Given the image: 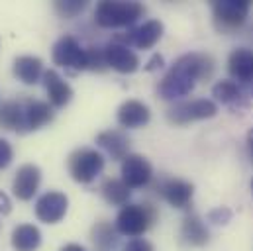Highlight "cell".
Here are the masks:
<instances>
[{"label":"cell","instance_id":"obj_33","mask_svg":"<svg viewBox=\"0 0 253 251\" xmlns=\"http://www.w3.org/2000/svg\"><path fill=\"white\" fill-rule=\"evenodd\" d=\"M61 251H86V250L83 246H79V244H69V246L61 248Z\"/></svg>","mask_w":253,"mask_h":251},{"label":"cell","instance_id":"obj_20","mask_svg":"<svg viewBox=\"0 0 253 251\" xmlns=\"http://www.w3.org/2000/svg\"><path fill=\"white\" fill-rule=\"evenodd\" d=\"M43 61L34 55H22L14 59V77L24 84H36L43 79Z\"/></svg>","mask_w":253,"mask_h":251},{"label":"cell","instance_id":"obj_34","mask_svg":"<svg viewBox=\"0 0 253 251\" xmlns=\"http://www.w3.org/2000/svg\"><path fill=\"white\" fill-rule=\"evenodd\" d=\"M248 145H250V153H252V159H253V129L248 133Z\"/></svg>","mask_w":253,"mask_h":251},{"label":"cell","instance_id":"obj_23","mask_svg":"<svg viewBox=\"0 0 253 251\" xmlns=\"http://www.w3.org/2000/svg\"><path fill=\"white\" fill-rule=\"evenodd\" d=\"M212 96L222 102V104H228V106H238L244 102L246 94L242 90V86H238L236 81H218L214 86H212Z\"/></svg>","mask_w":253,"mask_h":251},{"label":"cell","instance_id":"obj_1","mask_svg":"<svg viewBox=\"0 0 253 251\" xmlns=\"http://www.w3.org/2000/svg\"><path fill=\"white\" fill-rule=\"evenodd\" d=\"M214 73V61L204 53H187L173 63L167 75L161 79L157 90L165 100H177L192 92L200 79H208Z\"/></svg>","mask_w":253,"mask_h":251},{"label":"cell","instance_id":"obj_19","mask_svg":"<svg viewBox=\"0 0 253 251\" xmlns=\"http://www.w3.org/2000/svg\"><path fill=\"white\" fill-rule=\"evenodd\" d=\"M208 240H210V234L204 222L196 214H189L181 226V242L189 248H202L208 244Z\"/></svg>","mask_w":253,"mask_h":251},{"label":"cell","instance_id":"obj_35","mask_svg":"<svg viewBox=\"0 0 253 251\" xmlns=\"http://www.w3.org/2000/svg\"><path fill=\"white\" fill-rule=\"evenodd\" d=\"M252 190H253V181H252Z\"/></svg>","mask_w":253,"mask_h":251},{"label":"cell","instance_id":"obj_15","mask_svg":"<svg viewBox=\"0 0 253 251\" xmlns=\"http://www.w3.org/2000/svg\"><path fill=\"white\" fill-rule=\"evenodd\" d=\"M43 86H45L49 104L53 108H63V106H67L71 102V98H73L71 84L65 81L55 69H49V71L43 73Z\"/></svg>","mask_w":253,"mask_h":251},{"label":"cell","instance_id":"obj_10","mask_svg":"<svg viewBox=\"0 0 253 251\" xmlns=\"http://www.w3.org/2000/svg\"><path fill=\"white\" fill-rule=\"evenodd\" d=\"M153 179V167L151 163L137 153H129L122 161V181L129 188H143Z\"/></svg>","mask_w":253,"mask_h":251},{"label":"cell","instance_id":"obj_8","mask_svg":"<svg viewBox=\"0 0 253 251\" xmlns=\"http://www.w3.org/2000/svg\"><path fill=\"white\" fill-rule=\"evenodd\" d=\"M230 75L242 83L246 96H253V51L248 47H238L228 57Z\"/></svg>","mask_w":253,"mask_h":251},{"label":"cell","instance_id":"obj_4","mask_svg":"<svg viewBox=\"0 0 253 251\" xmlns=\"http://www.w3.org/2000/svg\"><path fill=\"white\" fill-rule=\"evenodd\" d=\"M67 169L69 175L81 183V185H88L92 183L104 169V157L100 151L90 149V147H81L77 151H73L67 159Z\"/></svg>","mask_w":253,"mask_h":251},{"label":"cell","instance_id":"obj_32","mask_svg":"<svg viewBox=\"0 0 253 251\" xmlns=\"http://www.w3.org/2000/svg\"><path fill=\"white\" fill-rule=\"evenodd\" d=\"M10 210H12V204H10L8 196L4 192H0V212L2 214H10Z\"/></svg>","mask_w":253,"mask_h":251},{"label":"cell","instance_id":"obj_29","mask_svg":"<svg viewBox=\"0 0 253 251\" xmlns=\"http://www.w3.org/2000/svg\"><path fill=\"white\" fill-rule=\"evenodd\" d=\"M12 157H14V151H12V145L0 137V171L6 169L10 163H12Z\"/></svg>","mask_w":253,"mask_h":251},{"label":"cell","instance_id":"obj_16","mask_svg":"<svg viewBox=\"0 0 253 251\" xmlns=\"http://www.w3.org/2000/svg\"><path fill=\"white\" fill-rule=\"evenodd\" d=\"M157 192L175 208H187L192 200L194 187L181 179H165L157 185Z\"/></svg>","mask_w":253,"mask_h":251},{"label":"cell","instance_id":"obj_24","mask_svg":"<svg viewBox=\"0 0 253 251\" xmlns=\"http://www.w3.org/2000/svg\"><path fill=\"white\" fill-rule=\"evenodd\" d=\"M104 200L112 206H126L131 194V188L127 187L122 179H106L100 187Z\"/></svg>","mask_w":253,"mask_h":251},{"label":"cell","instance_id":"obj_7","mask_svg":"<svg viewBox=\"0 0 253 251\" xmlns=\"http://www.w3.org/2000/svg\"><path fill=\"white\" fill-rule=\"evenodd\" d=\"M212 12L218 28L236 30L244 26V22L250 16V2L248 0H216L212 4Z\"/></svg>","mask_w":253,"mask_h":251},{"label":"cell","instance_id":"obj_13","mask_svg":"<svg viewBox=\"0 0 253 251\" xmlns=\"http://www.w3.org/2000/svg\"><path fill=\"white\" fill-rule=\"evenodd\" d=\"M42 183V171L38 165H22L18 171H16V177H14V183H12V190H14V196L20 198V200H32L34 194L38 192Z\"/></svg>","mask_w":253,"mask_h":251},{"label":"cell","instance_id":"obj_3","mask_svg":"<svg viewBox=\"0 0 253 251\" xmlns=\"http://www.w3.org/2000/svg\"><path fill=\"white\" fill-rule=\"evenodd\" d=\"M157 220V208L149 202L143 204H129L120 208L118 216H116V230L122 236L129 238H139L143 236L153 222Z\"/></svg>","mask_w":253,"mask_h":251},{"label":"cell","instance_id":"obj_27","mask_svg":"<svg viewBox=\"0 0 253 251\" xmlns=\"http://www.w3.org/2000/svg\"><path fill=\"white\" fill-rule=\"evenodd\" d=\"M86 69L88 71H106L108 63L104 57V47H86Z\"/></svg>","mask_w":253,"mask_h":251},{"label":"cell","instance_id":"obj_22","mask_svg":"<svg viewBox=\"0 0 253 251\" xmlns=\"http://www.w3.org/2000/svg\"><path fill=\"white\" fill-rule=\"evenodd\" d=\"M118 230H116V224L112 226V222H106V220H100L92 226L90 230V240L94 242V246H98L102 251L112 250L116 244H118Z\"/></svg>","mask_w":253,"mask_h":251},{"label":"cell","instance_id":"obj_31","mask_svg":"<svg viewBox=\"0 0 253 251\" xmlns=\"http://www.w3.org/2000/svg\"><path fill=\"white\" fill-rule=\"evenodd\" d=\"M163 67V57L159 55V53H155L149 61H147V65H145V71H157V69H161Z\"/></svg>","mask_w":253,"mask_h":251},{"label":"cell","instance_id":"obj_21","mask_svg":"<svg viewBox=\"0 0 253 251\" xmlns=\"http://www.w3.org/2000/svg\"><path fill=\"white\" fill-rule=\"evenodd\" d=\"M42 246V232L34 224H20L12 232V248L16 251H36Z\"/></svg>","mask_w":253,"mask_h":251},{"label":"cell","instance_id":"obj_2","mask_svg":"<svg viewBox=\"0 0 253 251\" xmlns=\"http://www.w3.org/2000/svg\"><path fill=\"white\" fill-rule=\"evenodd\" d=\"M145 8L141 2H122V0H102L96 4L94 22L100 28H126L135 24L143 16Z\"/></svg>","mask_w":253,"mask_h":251},{"label":"cell","instance_id":"obj_17","mask_svg":"<svg viewBox=\"0 0 253 251\" xmlns=\"http://www.w3.org/2000/svg\"><path fill=\"white\" fill-rule=\"evenodd\" d=\"M96 143L116 161H120V159L124 161L129 155V137L120 129H106V131L98 133Z\"/></svg>","mask_w":253,"mask_h":251},{"label":"cell","instance_id":"obj_26","mask_svg":"<svg viewBox=\"0 0 253 251\" xmlns=\"http://www.w3.org/2000/svg\"><path fill=\"white\" fill-rule=\"evenodd\" d=\"M53 8L61 18H75L86 8V2L84 0H57Z\"/></svg>","mask_w":253,"mask_h":251},{"label":"cell","instance_id":"obj_25","mask_svg":"<svg viewBox=\"0 0 253 251\" xmlns=\"http://www.w3.org/2000/svg\"><path fill=\"white\" fill-rule=\"evenodd\" d=\"M20 126H22V98L2 102L0 104V127L18 131Z\"/></svg>","mask_w":253,"mask_h":251},{"label":"cell","instance_id":"obj_18","mask_svg":"<svg viewBox=\"0 0 253 251\" xmlns=\"http://www.w3.org/2000/svg\"><path fill=\"white\" fill-rule=\"evenodd\" d=\"M118 124L122 127H127V129H135V127H141L149 122L151 118V112L149 108L139 102V100H126L120 108H118Z\"/></svg>","mask_w":253,"mask_h":251},{"label":"cell","instance_id":"obj_5","mask_svg":"<svg viewBox=\"0 0 253 251\" xmlns=\"http://www.w3.org/2000/svg\"><path fill=\"white\" fill-rule=\"evenodd\" d=\"M216 112H218L216 102H212L208 98H196L190 102H177L175 106H171L167 110V120L171 124L185 126L196 122V120L212 118V116H216Z\"/></svg>","mask_w":253,"mask_h":251},{"label":"cell","instance_id":"obj_11","mask_svg":"<svg viewBox=\"0 0 253 251\" xmlns=\"http://www.w3.org/2000/svg\"><path fill=\"white\" fill-rule=\"evenodd\" d=\"M67 208H69V198L63 192L49 190V192H45L43 196L38 198L36 216H38V220H42L45 224H57L65 218Z\"/></svg>","mask_w":253,"mask_h":251},{"label":"cell","instance_id":"obj_28","mask_svg":"<svg viewBox=\"0 0 253 251\" xmlns=\"http://www.w3.org/2000/svg\"><path fill=\"white\" fill-rule=\"evenodd\" d=\"M208 220L214 222V224H228V222L232 220V210L220 206V208H216V210H212V212L208 214Z\"/></svg>","mask_w":253,"mask_h":251},{"label":"cell","instance_id":"obj_6","mask_svg":"<svg viewBox=\"0 0 253 251\" xmlns=\"http://www.w3.org/2000/svg\"><path fill=\"white\" fill-rule=\"evenodd\" d=\"M53 63L71 73L86 69V49L73 36H63L53 45Z\"/></svg>","mask_w":253,"mask_h":251},{"label":"cell","instance_id":"obj_9","mask_svg":"<svg viewBox=\"0 0 253 251\" xmlns=\"http://www.w3.org/2000/svg\"><path fill=\"white\" fill-rule=\"evenodd\" d=\"M51 120H53V108L47 102L22 98V126L18 129L20 133L36 131V129L47 126Z\"/></svg>","mask_w":253,"mask_h":251},{"label":"cell","instance_id":"obj_14","mask_svg":"<svg viewBox=\"0 0 253 251\" xmlns=\"http://www.w3.org/2000/svg\"><path fill=\"white\" fill-rule=\"evenodd\" d=\"M104 57H106V63L108 67H112L114 71L118 73H133L139 69V57L120 42H110L106 43L104 47Z\"/></svg>","mask_w":253,"mask_h":251},{"label":"cell","instance_id":"obj_30","mask_svg":"<svg viewBox=\"0 0 253 251\" xmlns=\"http://www.w3.org/2000/svg\"><path fill=\"white\" fill-rule=\"evenodd\" d=\"M122 251H153V246L143 238H135V240L127 242Z\"/></svg>","mask_w":253,"mask_h":251},{"label":"cell","instance_id":"obj_12","mask_svg":"<svg viewBox=\"0 0 253 251\" xmlns=\"http://www.w3.org/2000/svg\"><path fill=\"white\" fill-rule=\"evenodd\" d=\"M163 36V24L159 20H147L137 28H131L124 38H118L116 42L124 45H133L139 49H151Z\"/></svg>","mask_w":253,"mask_h":251}]
</instances>
